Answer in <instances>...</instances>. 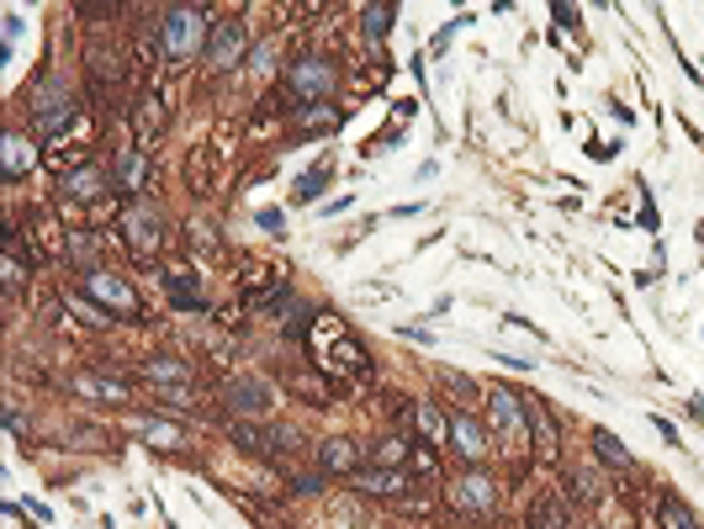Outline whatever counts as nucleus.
<instances>
[{"label":"nucleus","instance_id":"obj_2","mask_svg":"<svg viewBox=\"0 0 704 529\" xmlns=\"http://www.w3.org/2000/svg\"><path fill=\"white\" fill-rule=\"evenodd\" d=\"M282 96L291 101V111L334 101V96H339V64H334V59H323V53H302V59H291L286 74H282Z\"/></svg>","mask_w":704,"mask_h":529},{"label":"nucleus","instance_id":"obj_26","mask_svg":"<svg viewBox=\"0 0 704 529\" xmlns=\"http://www.w3.org/2000/svg\"><path fill=\"white\" fill-rule=\"evenodd\" d=\"M445 392L456 397V408H466V413H477L488 402V387L477 376H466V371H445Z\"/></svg>","mask_w":704,"mask_h":529},{"label":"nucleus","instance_id":"obj_11","mask_svg":"<svg viewBox=\"0 0 704 529\" xmlns=\"http://www.w3.org/2000/svg\"><path fill=\"white\" fill-rule=\"evenodd\" d=\"M355 493L360 497H387V503H403V497L419 493V482H414V471H392V466H360L355 471Z\"/></svg>","mask_w":704,"mask_h":529},{"label":"nucleus","instance_id":"obj_36","mask_svg":"<svg viewBox=\"0 0 704 529\" xmlns=\"http://www.w3.org/2000/svg\"><path fill=\"white\" fill-rule=\"evenodd\" d=\"M652 423H657V429H663V440H668V445H678V429H672V423L663 419V413H657V419H652Z\"/></svg>","mask_w":704,"mask_h":529},{"label":"nucleus","instance_id":"obj_25","mask_svg":"<svg viewBox=\"0 0 704 529\" xmlns=\"http://www.w3.org/2000/svg\"><path fill=\"white\" fill-rule=\"evenodd\" d=\"M291 122H297V133H334L345 122V106H334V101L302 106V111H291Z\"/></svg>","mask_w":704,"mask_h":529},{"label":"nucleus","instance_id":"obj_31","mask_svg":"<svg viewBox=\"0 0 704 529\" xmlns=\"http://www.w3.org/2000/svg\"><path fill=\"white\" fill-rule=\"evenodd\" d=\"M392 22H397V5H366V11H360V27H366L371 43H382V37L392 33Z\"/></svg>","mask_w":704,"mask_h":529},{"label":"nucleus","instance_id":"obj_7","mask_svg":"<svg viewBox=\"0 0 704 529\" xmlns=\"http://www.w3.org/2000/svg\"><path fill=\"white\" fill-rule=\"evenodd\" d=\"M202 64H207V74H234L239 64H249V27L239 16H217V22H212Z\"/></svg>","mask_w":704,"mask_h":529},{"label":"nucleus","instance_id":"obj_17","mask_svg":"<svg viewBox=\"0 0 704 529\" xmlns=\"http://www.w3.org/2000/svg\"><path fill=\"white\" fill-rule=\"evenodd\" d=\"M148 176H154V159H148L143 148H122V154L111 159V185H117L122 196H143V191H148Z\"/></svg>","mask_w":704,"mask_h":529},{"label":"nucleus","instance_id":"obj_18","mask_svg":"<svg viewBox=\"0 0 704 529\" xmlns=\"http://www.w3.org/2000/svg\"><path fill=\"white\" fill-rule=\"evenodd\" d=\"M143 382H154V387H191L196 382V365L191 360H176V354H148L139 365Z\"/></svg>","mask_w":704,"mask_h":529},{"label":"nucleus","instance_id":"obj_23","mask_svg":"<svg viewBox=\"0 0 704 529\" xmlns=\"http://www.w3.org/2000/svg\"><path fill=\"white\" fill-rule=\"evenodd\" d=\"M159 281H165V291H170L176 313H202V308H207V302H202V281H196V270H165Z\"/></svg>","mask_w":704,"mask_h":529},{"label":"nucleus","instance_id":"obj_1","mask_svg":"<svg viewBox=\"0 0 704 529\" xmlns=\"http://www.w3.org/2000/svg\"><path fill=\"white\" fill-rule=\"evenodd\" d=\"M308 345L318 350V371H329V376H339V382H360V376H371V350H360L334 313L313 317Z\"/></svg>","mask_w":704,"mask_h":529},{"label":"nucleus","instance_id":"obj_3","mask_svg":"<svg viewBox=\"0 0 704 529\" xmlns=\"http://www.w3.org/2000/svg\"><path fill=\"white\" fill-rule=\"evenodd\" d=\"M207 11L202 5H170L165 16H159V53L170 59V64H191L196 53H207Z\"/></svg>","mask_w":704,"mask_h":529},{"label":"nucleus","instance_id":"obj_37","mask_svg":"<svg viewBox=\"0 0 704 529\" xmlns=\"http://www.w3.org/2000/svg\"><path fill=\"white\" fill-rule=\"evenodd\" d=\"M700 244H704V228H700Z\"/></svg>","mask_w":704,"mask_h":529},{"label":"nucleus","instance_id":"obj_16","mask_svg":"<svg viewBox=\"0 0 704 529\" xmlns=\"http://www.w3.org/2000/svg\"><path fill=\"white\" fill-rule=\"evenodd\" d=\"M562 488H566V503L577 508H599L609 497V477L594 471V466H562Z\"/></svg>","mask_w":704,"mask_h":529},{"label":"nucleus","instance_id":"obj_9","mask_svg":"<svg viewBox=\"0 0 704 529\" xmlns=\"http://www.w3.org/2000/svg\"><path fill=\"white\" fill-rule=\"evenodd\" d=\"M445 450H451L461 466H488V456H493V434H488V423L477 419V413H466V408H451Z\"/></svg>","mask_w":704,"mask_h":529},{"label":"nucleus","instance_id":"obj_4","mask_svg":"<svg viewBox=\"0 0 704 529\" xmlns=\"http://www.w3.org/2000/svg\"><path fill=\"white\" fill-rule=\"evenodd\" d=\"M80 297H91L96 308H106V313L122 317V323H143L139 286L128 281V276H117V270H106V265H91V270L80 276Z\"/></svg>","mask_w":704,"mask_h":529},{"label":"nucleus","instance_id":"obj_30","mask_svg":"<svg viewBox=\"0 0 704 529\" xmlns=\"http://www.w3.org/2000/svg\"><path fill=\"white\" fill-rule=\"evenodd\" d=\"M329 176H334V165H329V159H323V165H313L308 176L297 180V191H291V202H302V207H308V202H318V196H323V185H329Z\"/></svg>","mask_w":704,"mask_h":529},{"label":"nucleus","instance_id":"obj_13","mask_svg":"<svg viewBox=\"0 0 704 529\" xmlns=\"http://www.w3.org/2000/svg\"><path fill=\"white\" fill-rule=\"evenodd\" d=\"M223 402H228L234 419H265L276 408V392L265 387V382H254V376H239V382L223 387Z\"/></svg>","mask_w":704,"mask_h":529},{"label":"nucleus","instance_id":"obj_22","mask_svg":"<svg viewBox=\"0 0 704 529\" xmlns=\"http://www.w3.org/2000/svg\"><path fill=\"white\" fill-rule=\"evenodd\" d=\"M228 440L239 450H249V456H276V429H265V423H254V419H234L228 423Z\"/></svg>","mask_w":704,"mask_h":529},{"label":"nucleus","instance_id":"obj_24","mask_svg":"<svg viewBox=\"0 0 704 529\" xmlns=\"http://www.w3.org/2000/svg\"><path fill=\"white\" fill-rule=\"evenodd\" d=\"M74 392L106 397V402H133V387H128L122 376H106V371H80V376H74Z\"/></svg>","mask_w":704,"mask_h":529},{"label":"nucleus","instance_id":"obj_15","mask_svg":"<svg viewBox=\"0 0 704 529\" xmlns=\"http://www.w3.org/2000/svg\"><path fill=\"white\" fill-rule=\"evenodd\" d=\"M366 450L355 445V440H345V434H334V440H318L313 445V460H318V471L323 477H355L360 466H366Z\"/></svg>","mask_w":704,"mask_h":529},{"label":"nucleus","instance_id":"obj_5","mask_svg":"<svg viewBox=\"0 0 704 529\" xmlns=\"http://www.w3.org/2000/svg\"><path fill=\"white\" fill-rule=\"evenodd\" d=\"M445 503L461 519H498V477L482 466H466L461 477L445 482Z\"/></svg>","mask_w":704,"mask_h":529},{"label":"nucleus","instance_id":"obj_27","mask_svg":"<svg viewBox=\"0 0 704 529\" xmlns=\"http://www.w3.org/2000/svg\"><path fill=\"white\" fill-rule=\"evenodd\" d=\"M657 529H700V519L678 493H663L657 497Z\"/></svg>","mask_w":704,"mask_h":529},{"label":"nucleus","instance_id":"obj_32","mask_svg":"<svg viewBox=\"0 0 704 529\" xmlns=\"http://www.w3.org/2000/svg\"><path fill=\"white\" fill-rule=\"evenodd\" d=\"M276 53H282V37H265V43H260V48L249 53L244 70H249V74H271V70H276Z\"/></svg>","mask_w":704,"mask_h":529},{"label":"nucleus","instance_id":"obj_10","mask_svg":"<svg viewBox=\"0 0 704 529\" xmlns=\"http://www.w3.org/2000/svg\"><path fill=\"white\" fill-rule=\"evenodd\" d=\"M122 233H128V249H133V260H159V249H165V217L154 207H133L122 212Z\"/></svg>","mask_w":704,"mask_h":529},{"label":"nucleus","instance_id":"obj_8","mask_svg":"<svg viewBox=\"0 0 704 529\" xmlns=\"http://www.w3.org/2000/svg\"><path fill=\"white\" fill-rule=\"evenodd\" d=\"M488 413H493V429H498V440H503V450H529L525 397L509 387V382H493V387H488Z\"/></svg>","mask_w":704,"mask_h":529},{"label":"nucleus","instance_id":"obj_14","mask_svg":"<svg viewBox=\"0 0 704 529\" xmlns=\"http://www.w3.org/2000/svg\"><path fill=\"white\" fill-rule=\"evenodd\" d=\"M525 419H529V450L540 460H562V429L551 419V408L540 397H525Z\"/></svg>","mask_w":704,"mask_h":529},{"label":"nucleus","instance_id":"obj_12","mask_svg":"<svg viewBox=\"0 0 704 529\" xmlns=\"http://www.w3.org/2000/svg\"><path fill=\"white\" fill-rule=\"evenodd\" d=\"M33 165H37V139L22 133V128H5V139H0V180L16 185V180L33 176Z\"/></svg>","mask_w":704,"mask_h":529},{"label":"nucleus","instance_id":"obj_35","mask_svg":"<svg viewBox=\"0 0 704 529\" xmlns=\"http://www.w3.org/2000/svg\"><path fill=\"white\" fill-rule=\"evenodd\" d=\"M339 525H345V529H366V525H360V514H355V503H339Z\"/></svg>","mask_w":704,"mask_h":529},{"label":"nucleus","instance_id":"obj_29","mask_svg":"<svg viewBox=\"0 0 704 529\" xmlns=\"http://www.w3.org/2000/svg\"><path fill=\"white\" fill-rule=\"evenodd\" d=\"M408 456H414V440L392 429L387 440H382V445L371 450V466H392V471H403V466H408Z\"/></svg>","mask_w":704,"mask_h":529},{"label":"nucleus","instance_id":"obj_28","mask_svg":"<svg viewBox=\"0 0 704 529\" xmlns=\"http://www.w3.org/2000/svg\"><path fill=\"white\" fill-rule=\"evenodd\" d=\"M139 429H143V440H148V445H159V450H186V429H180V423L139 419Z\"/></svg>","mask_w":704,"mask_h":529},{"label":"nucleus","instance_id":"obj_6","mask_svg":"<svg viewBox=\"0 0 704 529\" xmlns=\"http://www.w3.org/2000/svg\"><path fill=\"white\" fill-rule=\"evenodd\" d=\"M74 117H80L74 91L59 80V74H48V80L33 91V133H37V139H53V133L74 128Z\"/></svg>","mask_w":704,"mask_h":529},{"label":"nucleus","instance_id":"obj_33","mask_svg":"<svg viewBox=\"0 0 704 529\" xmlns=\"http://www.w3.org/2000/svg\"><path fill=\"white\" fill-rule=\"evenodd\" d=\"M323 488H329V477H323V471H297V477H291V493L297 497H318Z\"/></svg>","mask_w":704,"mask_h":529},{"label":"nucleus","instance_id":"obj_21","mask_svg":"<svg viewBox=\"0 0 704 529\" xmlns=\"http://www.w3.org/2000/svg\"><path fill=\"white\" fill-rule=\"evenodd\" d=\"M525 529H577V519H572V508H566L562 497H535L525 508Z\"/></svg>","mask_w":704,"mask_h":529},{"label":"nucleus","instance_id":"obj_20","mask_svg":"<svg viewBox=\"0 0 704 529\" xmlns=\"http://www.w3.org/2000/svg\"><path fill=\"white\" fill-rule=\"evenodd\" d=\"M588 440H594V456H599L609 471H620V477L641 482V466H635V456L625 450V445H620V434H609V429H594Z\"/></svg>","mask_w":704,"mask_h":529},{"label":"nucleus","instance_id":"obj_19","mask_svg":"<svg viewBox=\"0 0 704 529\" xmlns=\"http://www.w3.org/2000/svg\"><path fill=\"white\" fill-rule=\"evenodd\" d=\"M59 191L74 196V202H102L106 191H117V185H111V176H106L102 165H80V170H64Z\"/></svg>","mask_w":704,"mask_h":529},{"label":"nucleus","instance_id":"obj_34","mask_svg":"<svg viewBox=\"0 0 704 529\" xmlns=\"http://www.w3.org/2000/svg\"><path fill=\"white\" fill-rule=\"evenodd\" d=\"M254 223H260V228H286V217L276 207H260V217H254Z\"/></svg>","mask_w":704,"mask_h":529}]
</instances>
